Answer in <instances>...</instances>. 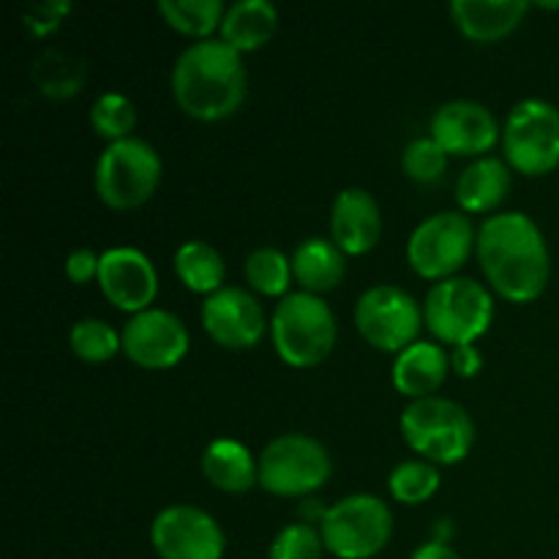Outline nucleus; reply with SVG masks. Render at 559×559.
I'll return each mask as SVG.
<instances>
[{
    "mask_svg": "<svg viewBox=\"0 0 559 559\" xmlns=\"http://www.w3.org/2000/svg\"><path fill=\"white\" fill-rule=\"evenodd\" d=\"M322 551H325L322 535L311 524L298 522L278 530L267 559H322Z\"/></svg>",
    "mask_w": 559,
    "mask_h": 559,
    "instance_id": "2f4dec72",
    "label": "nucleus"
},
{
    "mask_svg": "<svg viewBox=\"0 0 559 559\" xmlns=\"http://www.w3.org/2000/svg\"><path fill=\"white\" fill-rule=\"evenodd\" d=\"M524 0H453L451 16L473 41H500L511 36L527 16Z\"/></svg>",
    "mask_w": 559,
    "mask_h": 559,
    "instance_id": "a211bd4d",
    "label": "nucleus"
},
{
    "mask_svg": "<svg viewBox=\"0 0 559 559\" xmlns=\"http://www.w3.org/2000/svg\"><path fill=\"white\" fill-rule=\"evenodd\" d=\"M511 191V169L502 158L480 156L459 175L456 200L462 213L495 211Z\"/></svg>",
    "mask_w": 559,
    "mask_h": 559,
    "instance_id": "4be33fe9",
    "label": "nucleus"
},
{
    "mask_svg": "<svg viewBox=\"0 0 559 559\" xmlns=\"http://www.w3.org/2000/svg\"><path fill=\"white\" fill-rule=\"evenodd\" d=\"M382 213L371 191L344 189L331 207V240L349 257L371 251L380 240Z\"/></svg>",
    "mask_w": 559,
    "mask_h": 559,
    "instance_id": "f3484780",
    "label": "nucleus"
},
{
    "mask_svg": "<svg viewBox=\"0 0 559 559\" xmlns=\"http://www.w3.org/2000/svg\"><path fill=\"white\" fill-rule=\"evenodd\" d=\"M123 355L140 369H173L189 353V331L173 311L145 309L131 314L120 333Z\"/></svg>",
    "mask_w": 559,
    "mask_h": 559,
    "instance_id": "ddd939ff",
    "label": "nucleus"
},
{
    "mask_svg": "<svg viewBox=\"0 0 559 559\" xmlns=\"http://www.w3.org/2000/svg\"><path fill=\"white\" fill-rule=\"evenodd\" d=\"M273 347L293 369L320 366L336 344V317L331 306L311 293H289L278 300L271 320Z\"/></svg>",
    "mask_w": 559,
    "mask_h": 559,
    "instance_id": "7ed1b4c3",
    "label": "nucleus"
},
{
    "mask_svg": "<svg viewBox=\"0 0 559 559\" xmlns=\"http://www.w3.org/2000/svg\"><path fill=\"white\" fill-rule=\"evenodd\" d=\"M246 282L254 293L267 295V298H284L289 295V282H293V260L284 251L273 246H260L246 257Z\"/></svg>",
    "mask_w": 559,
    "mask_h": 559,
    "instance_id": "bb28decb",
    "label": "nucleus"
},
{
    "mask_svg": "<svg viewBox=\"0 0 559 559\" xmlns=\"http://www.w3.org/2000/svg\"><path fill=\"white\" fill-rule=\"evenodd\" d=\"M325 549L338 559H371L393 535V513L374 495H349L325 511L320 522Z\"/></svg>",
    "mask_w": 559,
    "mask_h": 559,
    "instance_id": "0eeeda50",
    "label": "nucleus"
},
{
    "mask_svg": "<svg viewBox=\"0 0 559 559\" xmlns=\"http://www.w3.org/2000/svg\"><path fill=\"white\" fill-rule=\"evenodd\" d=\"M202 328L224 349H251L265 333L260 300L240 287H222L202 304Z\"/></svg>",
    "mask_w": 559,
    "mask_h": 559,
    "instance_id": "dca6fc26",
    "label": "nucleus"
},
{
    "mask_svg": "<svg viewBox=\"0 0 559 559\" xmlns=\"http://www.w3.org/2000/svg\"><path fill=\"white\" fill-rule=\"evenodd\" d=\"M451 371V355L435 342H415L396 355L393 360V385L399 393L415 399L435 396L437 388L445 382Z\"/></svg>",
    "mask_w": 559,
    "mask_h": 559,
    "instance_id": "6ab92c4d",
    "label": "nucleus"
},
{
    "mask_svg": "<svg viewBox=\"0 0 559 559\" xmlns=\"http://www.w3.org/2000/svg\"><path fill=\"white\" fill-rule=\"evenodd\" d=\"M480 369H484V355L475 349V344L451 349V371H456L459 377H475Z\"/></svg>",
    "mask_w": 559,
    "mask_h": 559,
    "instance_id": "f704fd0d",
    "label": "nucleus"
},
{
    "mask_svg": "<svg viewBox=\"0 0 559 559\" xmlns=\"http://www.w3.org/2000/svg\"><path fill=\"white\" fill-rule=\"evenodd\" d=\"M96 282L109 304L131 314L151 309L158 293L156 267L147 260V254H142L134 246H115L104 251Z\"/></svg>",
    "mask_w": 559,
    "mask_h": 559,
    "instance_id": "2eb2a0df",
    "label": "nucleus"
},
{
    "mask_svg": "<svg viewBox=\"0 0 559 559\" xmlns=\"http://www.w3.org/2000/svg\"><path fill=\"white\" fill-rule=\"evenodd\" d=\"M424 322L442 344H475L495 322V298L475 278H445L426 293Z\"/></svg>",
    "mask_w": 559,
    "mask_h": 559,
    "instance_id": "423d86ee",
    "label": "nucleus"
},
{
    "mask_svg": "<svg viewBox=\"0 0 559 559\" xmlns=\"http://www.w3.org/2000/svg\"><path fill=\"white\" fill-rule=\"evenodd\" d=\"M175 273L191 293L213 295L222 289L227 267L216 246L207 240H186L175 251Z\"/></svg>",
    "mask_w": 559,
    "mask_h": 559,
    "instance_id": "b1692460",
    "label": "nucleus"
},
{
    "mask_svg": "<svg viewBox=\"0 0 559 559\" xmlns=\"http://www.w3.org/2000/svg\"><path fill=\"white\" fill-rule=\"evenodd\" d=\"M508 164L524 175H546L559 167V107L544 98H524L502 126Z\"/></svg>",
    "mask_w": 559,
    "mask_h": 559,
    "instance_id": "1a4fd4ad",
    "label": "nucleus"
},
{
    "mask_svg": "<svg viewBox=\"0 0 559 559\" xmlns=\"http://www.w3.org/2000/svg\"><path fill=\"white\" fill-rule=\"evenodd\" d=\"M202 473L227 495H243L260 484V464L249 448L233 437H218L202 451Z\"/></svg>",
    "mask_w": 559,
    "mask_h": 559,
    "instance_id": "aec40b11",
    "label": "nucleus"
},
{
    "mask_svg": "<svg viewBox=\"0 0 559 559\" xmlns=\"http://www.w3.org/2000/svg\"><path fill=\"white\" fill-rule=\"evenodd\" d=\"M475 254L491 289L511 304H533L549 287V246L527 213L508 211L486 218L478 229Z\"/></svg>",
    "mask_w": 559,
    "mask_h": 559,
    "instance_id": "f257e3e1",
    "label": "nucleus"
},
{
    "mask_svg": "<svg viewBox=\"0 0 559 559\" xmlns=\"http://www.w3.org/2000/svg\"><path fill=\"white\" fill-rule=\"evenodd\" d=\"M98 262H102V254H96L87 246H80L66 257V276L74 284H87L91 278H98Z\"/></svg>",
    "mask_w": 559,
    "mask_h": 559,
    "instance_id": "72a5a7b5",
    "label": "nucleus"
},
{
    "mask_svg": "<svg viewBox=\"0 0 559 559\" xmlns=\"http://www.w3.org/2000/svg\"><path fill=\"white\" fill-rule=\"evenodd\" d=\"M344 251L333 240L309 238L295 249L293 254V276L304 287V293L322 295L331 293L342 284L347 273Z\"/></svg>",
    "mask_w": 559,
    "mask_h": 559,
    "instance_id": "5701e85b",
    "label": "nucleus"
},
{
    "mask_svg": "<svg viewBox=\"0 0 559 559\" xmlns=\"http://www.w3.org/2000/svg\"><path fill=\"white\" fill-rule=\"evenodd\" d=\"M33 82L49 98H71L82 91L87 80V63L66 49H44L33 60Z\"/></svg>",
    "mask_w": 559,
    "mask_h": 559,
    "instance_id": "393cba45",
    "label": "nucleus"
},
{
    "mask_svg": "<svg viewBox=\"0 0 559 559\" xmlns=\"http://www.w3.org/2000/svg\"><path fill=\"white\" fill-rule=\"evenodd\" d=\"M158 14L169 27L202 41V38H211L216 27H222L227 11H224L222 0H162Z\"/></svg>",
    "mask_w": 559,
    "mask_h": 559,
    "instance_id": "a878e982",
    "label": "nucleus"
},
{
    "mask_svg": "<svg viewBox=\"0 0 559 559\" xmlns=\"http://www.w3.org/2000/svg\"><path fill=\"white\" fill-rule=\"evenodd\" d=\"M424 325V306L402 287L377 284L355 304V328L371 347L382 353H402L418 342Z\"/></svg>",
    "mask_w": 559,
    "mask_h": 559,
    "instance_id": "9b49d317",
    "label": "nucleus"
},
{
    "mask_svg": "<svg viewBox=\"0 0 559 559\" xmlns=\"http://www.w3.org/2000/svg\"><path fill=\"white\" fill-rule=\"evenodd\" d=\"M260 486L276 497H306L331 478V453L309 435H282L262 448Z\"/></svg>",
    "mask_w": 559,
    "mask_h": 559,
    "instance_id": "6e6552de",
    "label": "nucleus"
},
{
    "mask_svg": "<svg viewBox=\"0 0 559 559\" xmlns=\"http://www.w3.org/2000/svg\"><path fill=\"white\" fill-rule=\"evenodd\" d=\"M71 3L69 0H47V3H36L31 9H25L22 14V25L33 33V36H49L52 31H58L63 16H69Z\"/></svg>",
    "mask_w": 559,
    "mask_h": 559,
    "instance_id": "473e14b6",
    "label": "nucleus"
},
{
    "mask_svg": "<svg viewBox=\"0 0 559 559\" xmlns=\"http://www.w3.org/2000/svg\"><path fill=\"white\" fill-rule=\"evenodd\" d=\"M431 140L448 156H480L500 140V123L486 104L473 98H453L431 115Z\"/></svg>",
    "mask_w": 559,
    "mask_h": 559,
    "instance_id": "4468645a",
    "label": "nucleus"
},
{
    "mask_svg": "<svg viewBox=\"0 0 559 559\" xmlns=\"http://www.w3.org/2000/svg\"><path fill=\"white\" fill-rule=\"evenodd\" d=\"M402 167L415 183H437L448 169V153L431 136H418L404 147Z\"/></svg>",
    "mask_w": 559,
    "mask_h": 559,
    "instance_id": "7c9ffc66",
    "label": "nucleus"
},
{
    "mask_svg": "<svg viewBox=\"0 0 559 559\" xmlns=\"http://www.w3.org/2000/svg\"><path fill=\"white\" fill-rule=\"evenodd\" d=\"M246 87L243 58L222 38L191 44L173 66V98L189 118H229L243 104Z\"/></svg>",
    "mask_w": 559,
    "mask_h": 559,
    "instance_id": "f03ea898",
    "label": "nucleus"
},
{
    "mask_svg": "<svg viewBox=\"0 0 559 559\" xmlns=\"http://www.w3.org/2000/svg\"><path fill=\"white\" fill-rule=\"evenodd\" d=\"M388 489H391L393 500L402 502V506H420V502L431 500L440 489V469L426 459H409V462L393 467Z\"/></svg>",
    "mask_w": 559,
    "mask_h": 559,
    "instance_id": "cd10ccee",
    "label": "nucleus"
},
{
    "mask_svg": "<svg viewBox=\"0 0 559 559\" xmlns=\"http://www.w3.org/2000/svg\"><path fill=\"white\" fill-rule=\"evenodd\" d=\"M69 344L71 353L85 360V364H104V360L123 353L120 333H115L109 322L96 320V317H85V320L74 322L69 333Z\"/></svg>",
    "mask_w": 559,
    "mask_h": 559,
    "instance_id": "c85d7f7f",
    "label": "nucleus"
},
{
    "mask_svg": "<svg viewBox=\"0 0 559 559\" xmlns=\"http://www.w3.org/2000/svg\"><path fill=\"white\" fill-rule=\"evenodd\" d=\"M478 233L467 213L442 211L426 216L407 240V262L418 276L445 282L469 260Z\"/></svg>",
    "mask_w": 559,
    "mask_h": 559,
    "instance_id": "9d476101",
    "label": "nucleus"
},
{
    "mask_svg": "<svg viewBox=\"0 0 559 559\" xmlns=\"http://www.w3.org/2000/svg\"><path fill=\"white\" fill-rule=\"evenodd\" d=\"M151 544L162 559H222L227 540L211 513L169 506L153 519Z\"/></svg>",
    "mask_w": 559,
    "mask_h": 559,
    "instance_id": "f8f14e48",
    "label": "nucleus"
},
{
    "mask_svg": "<svg viewBox=\"0 0 559 559\" xmlns=\"http://www.w3.org/2000/svg\"><path fill=\"white\" fill-rule=\"evenodd\" d=\"M222 41L235 52H254L265 47L278 31V11L267 0H238L222 20Z\"/></svg>",
    "mask_w": 559,
    "mask_h": 559,
    "instance_id": "412c9836",
    "label": "nucleus"
},
{
    "mask_svg": "<svg viewBox=\"0 0 559 559\" xmlns=\"http://www.w3.org/2000/svg\"><path fill=\"white\" fill-rule=\"evenodd\" d=\"M91 126L107 142L129 140L136 126V107L123 93H102L91 107Z\"/></svg>",
    "mask_w": 559,
    "mask_h": 559,
    "instance_id": "c756f323",
    "label": "nucleus"
},
{
    "mask_svg": "<svg viewBox=\"0 0 559 559\" xmlns=\"http://www.w3.org/2000/svg\"><path fill=\"white\" fill-rule=\"evenodd\" d=\"M409 559H462L445 540H429V544L418 546Z\"/></svg>",
    "mask_w": 559,
    "mask_h": 559,
    "instance_id": "c9c22d12",
    "label": "nucleus"
},
{
    "mask_svg": "<svg viewBox=\"0 0 559 559\" xmlns=\"http://www.w3.org/2000/svg\"><path fill=\"white\" fill-rule=\"evenodd\" d=\"M162 169L156 147L140 136H129L104 147L93 173V186L98 200L112 211H134L156 194Z\"/></svg>",
    "mask_w": 559,
    "mask_h": 559,
    "instance_id": "39448f33",
    "label": "nucleus"
},
{
    "mask_svg": "<svg viewBox=\"0 0 559 559\" xmlns=\"http://www.w3.org/2000/svg\"><path fill=\"white\" fill-rule=\"evenodd\" d=\"M404 442L431 464H456L475 445V424L462 404L442 396L415 399L402 413Z\"/></svg>",
    "mask_w": 559,
    "mask_h": 559,
    "instance_id": "20e7f679",
    "label": "nucleus"
}]
</instances>
